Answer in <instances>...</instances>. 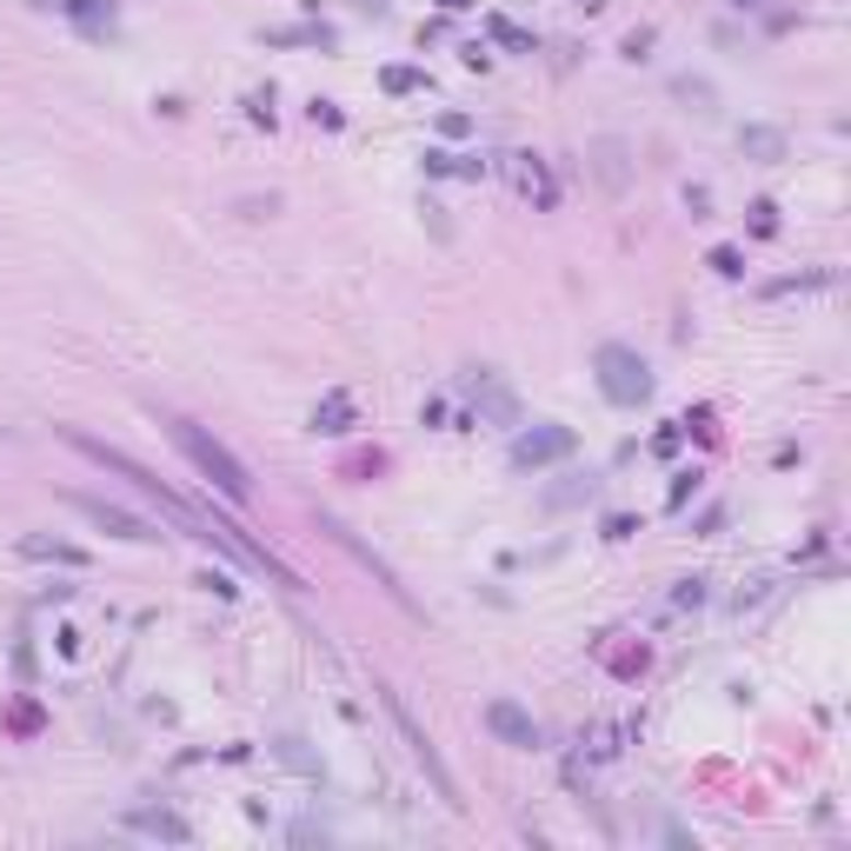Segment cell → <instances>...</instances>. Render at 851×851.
I'll return each mask as SVG.
<instances>
[{
    "mask_svg": "<svg viewBox=\"0 0 851 851\" xmlns=\"http://www.w3.org/2000/svg\"><path fill=\"white\" fill-rule=\"evenodd\" d=\"M772 213H779L772 200H758V207H751V226H758V233H779V220H772Z\"/></svg>",
    "mask_w": 851,
    "mask_h": 851,
    "instance_id": "7402d4cb",
    "label": "cell"
},
{
    "mask_svg": "<svg viewBox=\"0 0 851 851\" xmlns=\"http://www.w3.org/2000/svg\"><path fill=\"white\" fill-rule=\"evenodd\" d=\"M160 426H166V433H174V446H180V453L200 466V479H207V486H220L233 505H246V499H253V479H246V466H240V459H233V453H226V446L207 433L200 419H187V412H160Z\"/></svg>",
    "mask_w": 851,
    "mask_h": 851,
    "instance_id": "7a4b0ae2",
    "label": "cell"
},
{
    "mask_svg": "<svg viewBox=\"0 0 851 851\" xmlns=\"http://www.w3.org/2000/svg\"><path fill=\"white\" fill-rule=\"evenodd\" d=\"M353 393H326L319 406H313V433H326V440H339V433H353Z\"/></svg>",
    "mask_w": 851,
    "mask_h": 851,
    "instance_id": "9c48e42d",
    "label": "cell"
},
{
    "mask_svg": "<svg viewBox=\"0 0 851 851\" xmlns=\"http://www.w3.org/2000/svg\"><path fill=\"white\" fill-rule=\"evenodd\" d=\"M678 101H692L699 114H712V88H706V80H678Z\"/></svg>",
    "mask_w": 851,
    "mask_h": 851,
    "instance_id": "ac0fdd59",
    "label": "cell"
},
{
    "mask_svg": "<svg viewBox=\"0 0 851 851\" xmlns=\"http://www.w3.org/2000/svg\"><path fill=\"white\" fill-rule=\"evenodd\" d=\"M426 174H459V180H479L486 160L479 153H426Z\"/></svg>",
    "mask_w": 851,
    "mask_h": 851,
    "instance_id": "7c38bea8",
    "label": "cell"
},
{
    "mask_svg": "<svg viewBox=\"0 0 851 851\" xmlns=\"http://www.w3.org/2000/svg\"><path fill=\"white\" fill-rule=\"evenodd\" d=\"M313 40L326 47L333 34H326V27H280V34H267V47H313Z\"/></svg>",
    "mask_w": 851,
    "mask_h": 851,
    "instance_id": "2e32d148",
    "label": "cell"
},
{
    "mask_svg": "<svg viewBox=\"0 0 851 851\" xmlns=\"http://www.w3.org/2000/svg\"><path fill=\"white\" fill-rule=\"evenodd\" d=\"M133 825H140V831H160V838H194L187 818H174V812H140Z\"/></svg>",
    "mask_w": 851,
    "mask_h": 851,
    "instance_id": "9a60e30c",
    "label": "cell"
},
{
    "mask_svg": "<svg viewBox=\"0 0 851 851\" xmlns=\"http://www.w3.org/2000/svg\"><path fill=\"white\" fill-rule=\"evenodd\" d=\"M572 446H579L572 426L539 419V426H526V433L513 440V466H520V473H539V466H552V459H572Z\"/></svg>",
    "mask_w": 851,
    "mask_h": 851,
    "instance_id": "277c9868",
    "label": "cell"
},
{
    "mask_svg": "<svg viewBox=\"0 0 851 851\" xmlns=\"http://www.w3.org/2000/svg\"><path fill=\"white\" fill-rule=\"evenodd\" d=\"M67 505L80 520H94L101 533H114V539H133V546H153L160 533L140 520V513H127V505H114V499H94V492H67Z\"/></svg>",
    "mask_w": 851,
    "mask_h": 851,
    "instance_id": "5b68a950",
    "label": "cell"
},
{
    "mask_svg": "<svg viewBox=\"0 0 851 851\" xmlns=\"http://www.w3.org/2000/svg\"><path fill=\"white\" fill-rule=\"evenodd\" d=\"M513 187H520L539 213H552V207H559V180H552V166H546L539 153H513Z\"/></svg>",
    "mask_w": 851,
    "mask_h": 851,
    "instance_id": "ba28073f",
    "label": "cell"
},
{
    "mask_svg": "<svg viewBox=\"0 0 851 851\" xmlns=\"http://www.w3.org/2000/svg\"><path fill=\"white\" fill-rule=\"evenodd\" d=\"M592 380H599V393L613 406H645L652 399V366L639 347H619V339H606L599 353H592Z\"/></svg>",
    "mask_w": 851,
    "mask_h": 851,
    "instance_id": "3957f363",
    "label": "cell"
},
{
    "mask_svg": "<svg viewBox=\"0 0 851 851\" xmlns=\"http://www.w3.org/2000/svg\"><path fill=\"white\" fill-rule=\"evenodd\" d=\"M21 552L27 559H60V566H88V552L67 546V539H21Z\"/></svg>",
    "mask_w": 851,
    "mask_h": 851,
    "instance_id": "4fadbf2b",
    "label": "cell"
},
{
    "mask_svg": "<svg viewBox=\"0 0 851 851\" xmlns=\"http://www.w3.org/2000/svg\"><path fill=\"white\" fill-rule=\"evenodd\" d=\"M738 140H745V153H758V160H779V153H785V133H779V127H745Z\"/></svg>",
    "mask_w": 851,
    "mask_h": 851,
    "instance_id": "5bb4252c",
    "label": "cell"
},
{
    "mask_svg": "<svg viewBox=\"0 0 851 851\" xmlns=\"http://www.w3.org/2000/svg\"><path fill=\"white\" fill-rule=\"evenodd\" d=\"M706 599V579H678V592H672V606H699Z\"/></svg>",
    "mask_w": 851,
    "mask_h": 851,
    "instance_id": "ffe728a7",
    "label": "cell"
},
{
    "mask_svg": "<svg viewBox=\"0 0 851 851\" xmlns=\"http://www.w3.org/2000/svg\"><path fill=\"white\" fill-rule=\"evenodd\" d=\"M732 8H758V0H732Z\"/></svg>",
    "mask_w": 851,
    "mask_h": 851,
    "instance_id": "603a6c76",
    "label": "cell"
},
{
    "mask_svg": "<svg viewBox=\"0 0 851 851\" xmlns=\"http://www.w3.org/2000/svg\"><path fill=\"white\" fill-rule=\"evenodd\" d=\"M412 88H426L419 67H386V94H412Z\"/></svg>",
    "mask_w": 851,
    "mask_h": 851,
    "instance_id": "e0dca14e",
    "label": "cell"
},
{
    "mask_svg": "<svg viewBox=\"0 0 851 851\" xmlns=\"http://www.w3.org/2000/svg\"><path fill=\"white\" fill-rule=\"evenodd\" d=\"M54 8H60L67 21H80L88 34H107V27H114V0H54Z\"/></svg>",
    "mask_w": 851,
    "mask_h": 851,
    "instance_id": "8fae6325",
    "label": "cell"
},
{
    "mask_svg": "<svg viewBox=\"0 0 851 851\" xmlns=\"http://www.w3.org/2000/svg\"><path fill=\"white\" fill-rule=\"evenodd\" d=\"M473 393L486 399V412H492L499 426H513V419H520V406H513V393H505V386H499V380H492L486 366H473Z\"/></svg>",
    "mask_w": 851,
    "mask_h": 851,
    "instance_id": "30bf717a",
    "label": "cell"
},
{
    "mask_svg": "<svg viewBox=\"0 0 851 851\" xmlns=\"http://www.w3.org/2000/svg\"><path fill=\"white\" fill-rule=\"evenodd\" d=\"M492 34H499V40H505V47H513V54H526V47H533V40H526V34H520V27H513V21H492Z\"/></svg>",
    "mask_w": 851,
    "mask_h": 851,
    "instance_id": "44dd1931",
    "label": "cell"
},
{
    "mask_svg": "<svg viewBox=\"0 0 851 851\" xmlns=\"http://www.w3.org/2000/svg\"><path fill=\"white\" fill-rule=\"evenodd\" d=\"M486 732H492L499 745H513V751H533V745H539V719H533L520 699H492V706H486Z\"/></svg>",
    "mask_w": 851,
    "mask_h": 851,
    "instance_id": "52a82bcc",
    "label": "cell"
},
{
    "mask_svg": "<svg viewBox=\"0 0 851 851\" xmlns=\"http://www.w3.org/2000/svg\"><path fill=\"white\" fill-rule=\"evenodd\" d=\"M386 712H393V725H399V738L412 745V758L426 765V772H433V785H440V798H446V805H459V785H453V772H446V765H440V751H433V738H426V732L412 725V712L399 706V692H386Z\"/></svg>",
    "mask_w": 851,
    "mask_h": 851,
    "instance_id": "8992f818",
    "label": "cell"
},
{
    "mask_svg": "<svg viewBox=\"0 0 851 851\" xmlns=\"http://www.w3.org/2000/svg\"><path fill=\"white\" fill-rule=\"evenodd\" d=\"M712 267H719L725 280H738V273H745V253H738V246H719V253H712Z\"/></svg>",
    "mask_w": 851,
    "mask_h": 851,
    "instance_id": "d6986e66",
    "label": "cell"
},
{
    "mask_svg": "<svg viewBox=\"0 0 851 851\" xmlns=\"http://www.w3.org/2000/svg\"><path fill=\"white\" fill-rule=\"evenodd\" d=\"M60 440H67L73 453H88L94 466H107L114 479H127V486H133L140 499H160V513H166V520H174L180 533H194L200 546H220V552H226L233 566H246V572H267V579H280V585H293V592H300V572H293V566H280L273 552H260V546H253V539H240V526H226V520H213V513H200V505H187V499H180L174 486H166V479H153V473H147L140 459H127L120 446H107V440H88V433H73V426H67V433H60Z\"/></svg>",
    "mask_w": 851,
    "mask_h": 851,
    "instance_id": "6da1fadb",
    "label": "cell"
}]
</instances>
